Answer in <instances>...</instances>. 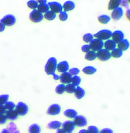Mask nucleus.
Here are the masks:
<instances>
[{"instance_id": "3", "label": "nucleus", "mask_w": 130, "mask_h": 133, "mask_svg": "<svg viewBox=\"0 0 130 133\" xmlns=\"http://www.w3.org/2000/svg\"><path fill=\"white\" fill-rule=\"evenodd\" d=\"M44 18V15L39 12L37 9L33 10L29 14V19L32 22L39 23L42 21Z\"/></svg>"}, {"instance_id": "8", "label": "nucleus", "mask_w": 130, "mask_h": 133, "mask_svg": "<svg viewBox=\"0 0 130 133\" xmlns=\"http://www.w3.org/2000/svg\"><path fill=\"white\" fill-rule=\"evenodd\" d=\"M74 123L75 126H77L78 127H83L87 125V119L86 117L83 116L81 115H77L74 119Z\"/></svg>"}, {"instance_id": "26", "label": "nucleus", "mask_w": 130, "mask_h": 133, "mask_svg": "<svg viewBox=\"0 0 130 133\" xmlns=\"http://www.w3.org/2000/svg\"><path fill=\"white\" fill-rule=\"evenodd\" d=\"M85 59L87 60V61H94V60H95L97 58L96 52L90 50L89 52H88L87 53L85 54Z\"/></svg>"}, {"instance_id": "43", "label": "nucleus", "mask_w": 130, "mask_h": 133, "mask_svg": "<svg viewBox=\"0 0 130 133\" xmlns=\"http://www.w3.org/2000/svg\"><path fill=\"white\" fill-rule=\"evenodd\" d=\"M81 50H82L83 52L85 54L89 52L90 50V47L89 44H84V45H83L82 47H81Z\"/></svg>"}, {"instance_id": "19", "label": "nucleus", "mask_w": 130, "mask_h": 133, "mask_svg": "<svg viewBox=\"0 0 130 133\" xmlns=\"http://www.w3.org/2000/svg\"><path fill=\"white\" fill-rule=\"evenodd\" d=\"M122 0H111L108 3V9L113 11L120 6Z\"/></svg>"}, {"instance_id": "28", "label": "nucleus", "mask_w": 130, "mask_h": 133, "mask_svg": "<svg viewBox=\"0 0 130 133\" xmlns=\"http://www.w3.org/2000/svg\"><path fill=\"white\" fill-rule=\"evenodd\" d=\"M111 18L109 15H102L98 16V20L99 22L101 23V24H107L111 21Z\"/></svg>"}, {"instance_id": "12", "label": "nucleus", "mask_w": 130, "mask_h": 133, "mask_svg": "<svg viewBox=\"0 0 130 133\" xmlns=\"http://www.w3.org/2000/svg\"><path fill=\"white\" fill-rule=\"evenodd\" d=\"M75 125L73 121L67 120L62 123V129L67 133H72L75 129Z\"/></svg>"}, {"instance_id": "34", "label": "nucleus", "mask_w": 130, "mask_h": 133, "mask_svg": "<svg viewBox=\"0 0 130 133\" xmlns=\"http://www.w3.org/2000/svg\"><path fill=\"white\" fill-rule=\"evenodd\" d=\"M76 88V87L74 85H73L72 83L71 84H68L67 85H66V86H65V91L68 93H70V94L74 93Z\"/></svg>"}, {"instance_id": "24", "label": "nucleus", "mask_w": 130, "mask_h": 133, "mask_svg": "<svg viewBox=\"0 0 130 133\" xmlns=\"http://www.w3.org/2000/svg\"><path fill=\"white\" fill-rule=\"evenodd\" d=\"M82 71L83 73L86 74L88 75H92L94 73H96L97 71L96 68H95L93 66H85L82 69Z\"/></svg>"}, {"instance_id": "27", "label": "nucleus", "mask_w": 130, "mask_h": 133, "mask_svg": "<svg viewBox=\"0 0 130 133\" xmlns=\"http://www.w3.org/2000/svg\"><path fill=\"white\" fill-rule=\"evenodd\" d=\"M123 51L121 50L118 48H116L111 52V57L116 59H118L123 56Z\"/></svg>"}, {"instance_id": "9", "label": "nucleus", "mask_w": 130, "mask_h": 133, "mask_svg": "<svg viewBox=\"0 0 130 133\" xmlns=\"http://www.w3.org/2000/svg\"><path fill=\"white\" fill-rule=\"evenodd\" d=\"M61 107L59 104H53L47 110V114L49 116H56L61 113Z\"/></svg>"}, {"instance_id": "48", "label": "nucleus", "mask_w": 130, "mask_h": 133, "mask_svg": "<svg viewBox=\"0 0 130 133\" xmlns=\"http://www.w3.org/2000/svg\"><path fill=\"white\" fill-rule=\"evenodd\" d=\"M5 29V25L0 22V32L4 31Z\"/></svg>"}, {"instance_id": "6", "label": "nucleus", "mask_w": 130, "mask_h": 133, "mask_svg": "<svg viewBox=\"0 0 130 133\" xmlns=\"http://www.w3.org/2000/svg\"><path fill=\"white\" fill-rule=\"evenodd\" d=\"M97 58L99 60L102 61H108L109 59L111 57V52L107 50L105 48L100 50V51L96 52Z\"/></svg>"}, {"instance_id": "11", "label": "nucleus", "mask_w": 130, "mask_h": 133, "mask_svg": "<svg viewBox=\"0 0 130 133\" xmlns=\"http://www.w3.org/2000/svg\"><path fill=\"white\" fill-rule=\"evenodd\" d=\"M48 5L49 6V8L50 9V11L56 14L60 13L63 10L62 5L57 2H49V3H48Z\"/></svg>"}, {"instance_id": "1", "label": "nucleus", "mask_w": 130, "mask_h": 133, "mask_svg": "<svg viewBox=\"0 0 130 133\" xmlns=\"http://www.w3.org/2000/svg\"><path fill=\"white\" fill-rule=\"evenodd\" d=\"M57 64L58 63H57V60L55 57H49L45 65V67H44L46 73L48 75H52L53 74L55 73Z\"/></svg>"}, {"instance_id": "35", "label": "nucleus", "mask_w": 130, "mask_h": 133, "mask_svg": "<svg viewBox=\"0 0 130 133\" xmlns=\"http://www.w3.org/2000/svg\"><path fill=\"white\" fill-rule=\"evenodd\" d=\"M65 86L66 85L63 84H60L55 88V92L58 95H62L65 91Z\"/></svg>"}, {"instance_id": "10", "label": "nucleus", "mask_w": 130, "mask_h": 133, "mask_svg": "<svg viewBox=\"0 0 130 133\" xmlns=\"http://www.w3.org/2000/svg\"><path fill=\"white\" fill-rule=\"evenodd\" d=\"M124 15V9L122 7H119L118 8L115 9L113 10L111 12V17L112 19L115 21L119 20L123 17Z\"/></svg>"}, {"instance_id": "37", "label": "nucleus", "mask_w": 130, "mask_h": 133, "mask_svg": "<svg viewBox=\"0 0 130 133\" xmlns=\"http://www.w3.org/2000/svg\"><path fill=\"white\" fill-rule=\"evenodd\" d=\"M9 95H0V105H5L9 101Z\"/></svg>"}, {"instance_id": "31", "label": "nucleus", "mask_w": 130, "mask_h": 133, "mask_svg": "<svg viewBox=\"0 0 130 133\" xmlns=\"http://www.w3.org/2000/svg\"><path fill=\"white\" fill-rule=\"evenodd\" d=\"M8 130H9L10 133H20L19 130L18 129L17 126H16V124L13 122H11L9 125L8 127Z\"/></svg>"}, {"instance_id": "50", "label": "nucleus", "mask_w": 130, "mask_h": 133, "mask_svg": "<svg viewBox=\"0 0 130 133\" xmlns=\"http://www.w3.org/2000/svg\"><path fill=\"white\" fill-rule=\"evenodd\" d=\"M56 133H67L62 129H59L57 130Z\"/></svg>"}, {"instance_id": "23", "label": "nucleus", "mask_w": 130, "mask_h": 133, "mask_svg": "<svg viewBox=\"0 0 130 133\" xmlns=\"http://www.w3.org/2000/svg\"><path fill=\"white\" fill-rule=\"evenodd\" d=\"M28 132L29 133H41V127L37 123L32 124L29 127Z\"/></svg>"}, {"instance_id": "5", "label": "nucleus", "mask_w": 130, "mask_h": 133, "mask_svg": "<svg viewBox=\"0 0 130 133\" xmlns=\"http://www.w3.org/2000/svg\"><path fill=\"white\" fill-rule=\"evenodd\" d=\"M15 110L17 112L18 116H24L29 112V107L25 103L23 102H19L17 104H16Z\"/></svg>"}, {"instance_id": "41", "label": "nucleus", "mask_w": 130, "mask_h": 133, "mask_svg": "<svg viewBox=\"0 0 130 133\" xmlns=\"http://www.w3.org/2000/svg\"><path fill=\"white\" fill-rule=\"evenodd\" d=\"M68 72H69L72 76H78V75L80 72V69L77 68V67H73V68H71L70 69L68 70Z\"/></svg>"}, {"instance_id": "15", "label": "nucleus", "mask_w": 130, "mask_h": 133, "mask_svg": "<svg viewBox=\"0 0 130 133\" xmlns=\"http://www.w3.org/2000/svg\"><path fill=\"white\" fill-rule=\"evenodd\" d=\"M72 76L68 72H64L62 73L60 76V81H61V84H71L72 83Z\"/></svg>"}, {"instance_id": "2", "label": "nucleus", "mask_w": 130, "mask_h": 133, "mask_svg": "<svg viewBox=\"0 0 130 133\" xmlns=\"http://www.w3.org/2000/svg\"><path fill=\"white\" fill-rule=\"evenodd\" d=\"M112 33H113V32L109 29H102V30L97 32L96 34H94V37H96V39H100V40L104 41L110 39L112 37Z\"/></svg>"}, {"instance_id": "17", "label": "nucleus", "mask_w": 130, "mask_h": 133, "mask_svg": "<svg viewBox=\"0 0 130 133\" xmlns=\"http://www.w3.org/2000/svg\"><path fill=\"white\" fill-rule=\"evenodd\" d=\"M75 7H76V4L72 1H67L64 3L63 5H62V8L65 12L72 11L74 9Z\"/></svg>"}, {"instance_id": "16", "label": "nucleus", "mask_w": 130, "mask_h": 133, "mask_svg": "<svg viewBox=\"0 0 130 133\" xmlns=\"http://www.w3.org/2000/svg\"><path fill=\"white\" fill-rule=\"evenodd\" d=\"M117 43H116L114 41L112 40L111 39L105 41L104 42V48L106 49L107 50L109 51V52H111V51L113 50L114 48H117Z\"/></svg>"}, {"instance_id": "21", "label": "nucleus", "mask_w": 130, "mask_h": 133, "mask_svg": "<svg viewBox=\"0 0 130 133\" xmlns=\"http://www.w3.org/2000/svg\"><path fill=\"white\" fill-rule=\"evenodd\" d=\"M74 95L77 99H81L83 98L85 95V91L83 88H81L80 86L76 87V90L74 91Z\"/></svg>"}, {"instance_id": "42", "label": "nucleus", "mask_w": 130, "mask_h": 133, "mask_svg": "<svg viewBox=\"0 0 130 133\" xmlns=\"http://www.w3.org/2000/svg\"><path fill=\"white\" fill-rule=\"evenodd\" d=\"M7 121V118L5 114H0V125H3L6 123Z\"/></svg>"}, {"instance_id": "25", "label": "nucleus", "mask_w": 130, "mask_h": 133, "mask_svg": "<svg viewBox=\"0 0 130 133\" xmlns=\"http://www.w3.org/2000/svg\"><path fill=\"white\" fill-rule=\"evenodd\" d=\"M62 126V123L59 121H52L48 124V128L53 130H57Z\"/></svg>"}, {"instance_id": "46", "label": "nucleus", "mask_w": 130, "mask_h": 133, "mask_svg": "<svg viewBox=\"0 0 130 133\" xmlns=\"http://www.w3.org/2000/svg\"><path fill=\"white\" fill-rule=\"evenodd\" d=\"M7 110L4 105H0V114H5Z\"/></svg>"}, {"instance_id": "51", "label": "nucleus", "mask_w": 130, "mask_h": 133, "mask_svg": "<svg viewBox=\"0 0 130 133\" xmlns=\"http://www.w3.org/2000/svg\"><path fill=\"white\" fill-rule=\"evenodd\" d=\"M47 2L48 1H46V0H39V1H37V2L39 3V4H42V3H47Z\"/></svg>"}, {"instance_id": "40", "label": "nucleus", "mask_w": 130, "mask_h": 133, "mask_svg": "<svg viewBox=\"0 0 130 133\" xmlns=\"http://www.w3.org/2000/svg\"><path fill=\"white\" fill-rule=\"evenodd\" d=\"M87 131L89 133H99L100 132V130L97 127L94 126V125H90V126L88 127Z\"/></svg>"}, {"instance_id": "32", "label": "nucleus", "mask_w": 130, "mask_h": 133, "mask_svg": "<svg viewBox=\"0 0 130 133\" xmlns=\"http://www.w3.org/2000/svg\"><path fill=\"white\" fill-rule=\"evenodd\" d=\"M27 5V7L29 9L35 10L37 9L38 6H39V3L37 2V1H35V0H30V1H28Z\"/></svg>"}, {"instance_id": "49", "label": "nucleus", "mask_w": 130, "mask_h": 133, "mask_svg": "<svg viewBox=\"0 0 130 133\" xmlns=\"http://www.w3.org/2000/svg\"><path fill=\"white\" fill-rule=\"evenodd\" d=\"M52 76H53V79H54L55 80H59L60 79V76H59V75H57V74L54 73V74H53V75H52Z\"/></svg>"}, {"instance_id": "14", "label": "nucleus", "mask_w": 130, "mask_h": 133, "mask_svg": "<svg viewBox=\"0 0 130 133\" xmlns=\"http://www.w3.org/2000/svg\"><path fill=\"white\" fill-rule=\"evenodd\" d=\"M70 69L69 63L67 61H61L57 64V71L61 73H64V72H68V70Z\"/></svg>"}, {"instance_id": "52", "label": "nucleus", "mask_w": 130, "mask_h": 133, "mask_svg": "<svg viewBox=\"0 0 130 133\" xmlns=\"http://www.w3.org/2000/svg\"><path fill=\"white\" fill-rule=\"evenodd\" d=\"M1 133H10V132L8 130V129H3L1 132Z\"/></svg>"}, {"instance_id": "44", "label": "nucleus", "mask_w": 130, "mask_h": 133, "mask_svg": "<svg viewBox=\"0 0 130 133\" xmlns=\"http://www.w3.org/2000/svg\"><path fill=\"white\" fill-rule=\"evenodd\" d=\"M99 133H114L113 130L109 128H104V129H102Z\"/></svg>"}, {"instance_id": "38", "label": "nucleus", "mask_w": 130, "mask_h": 133, "mask_svg": "<svg viewBox=\"0 0 130 133\" xmlns=\"http://www.w3.org/2000/svg\"><path fill=\"white\" fill-rule=\"evenodd\" d=\"M59 18L60 20L62 22L67 21L68 18V15L67 12L62 11V12H60L59 15Z\"/></svg>"}, {"instance_id": "33", "label": "nucleus", "mask_w": 130, "mask_h": 133, "mask_svg": "<svg viewBox=\"0 0 130 133\" xmlns=\"http://www.w3.org/2000/svg\"><path fill=\"white\" fill-rule=\"evenodd\" d=\"M93 39H94V35L92 33H86L83 36V40L86 43H90Z\"/></svg>"}, {"instance_id": "22", "label": "nucleus", "mask_w": 130, "mask_h": 133, "mask_svg": "<svg viewBox=\"0 0 130 133\" xmlns=\"http://www.w3.org/2000/svg\"><path fill=\"white\" fill-rule=\"evenodd\" d=\"M64 115L70 119H74L78 115V113L74 109H67L64 112Z\"/></svg>"}, {"instance_id": "20", "label": "nucleus", "mask_w": 130, "mask_h": 133, "mask_svg": "<svg viewBox=\"0 0 130 133\" xmlns=\"http://www.w3.org/2000/svg\"><path fill=\"white\" fill-rule=\"evenodd\" d=\"M5 116H7V119H9L11 121H15V120L17 119L18 115L17 112H16L15 109L11 110H7L5 113Z\"/></svg>"}, {"instance_id": "45", "label": "nucleus", "mask_w": 130, "mask_h": 133, "mask_svg": "<svg viewBox=\"0 0 130 133\" xmlns=\"http://www.w3.org/2000/svg\"><path fill=\"white\" fill-rule=\"evenodd\" d=\"M129 5V3L128 1H127V0H122V1H121L120 5L122 6V7H124V8L126 9H128Z\"/></svg>"}, {"instance_id": "4", "label": "nucleus", "mask_w": 130, "mask_h": 133, "mask_svg": "<svg viewBox=\"0 0 130 133\" xmlns=\"http://www.w3.org/2000/svg\"><path fill=\"white\" fill-rule=\"evenodd\" d=\"M89 46L90 47V50L94 52H97L100 50L103 49L104 45V42L103 41L98 39H94L90 43Z\"/></svg>"}, {"instance_id": "36", "label": "nucleus", "mask_w": 130, "mask_h": 133, "mask_svg": "<svg viewBox=\"0 0 130 133\" xmlns=\"http://www.w3.org/2000/svg\"><path fill=\"white\" fill-rule=\"evenodd\" d=\"M81 82V78L79 76H72V84L74 85L76 87L79 86Z\"/></svg>"}, {"instance_id": "29", "label": "nucleus", "mask_w": 130, "mask_h": 133, "mask_svg": "<svg viewBox=\"0 0 130 133\" xmlns=\"http://www.w3.org/2000/svg\"><path fill=\"white\" fill-rule=\"evenodd\" d=\"M56 17H57V14L52 12V11H48L44 15V18L46 19L47 20H49V21H52V20H55L56 18Z\"/></svg>"}, {"instance_id": "47", "label": "nucleus", "mask_w": 130, "mask_h": 133, "mask_svg": "<svg viewBox=\"0 0 130 133\" xmlns=\"http://www.w3.org/2000/svg\"><path fill=\"white\" fill-rule=\"evenodd\" d=\"M125 15H126V18H127V20L130 22V9H128L126 10V14H125Z\"/></svg>"}, {"instance_id": "54", "label": "nucleus", "mask_w": 130, "mask_h": 133, "mask_svg": "<svg viewBox=\"0 0 130 133\" xmlns=\"http://www.w3.org/2000/svg\"><path fill=\"white\" fill-rule=\"evenodd\" d=\"M128 2H129V3L130 4V0H128Z\"/></svg>"}, {"instance_id": "30", "label": "nucleus", "mask_w": 130, "mask_h": 133, "mask_svg": "<svg viewBox=\"0 0 130 133\" xmlns=\"http://www.w3.org/2000/svg\"><path fill=\"white\" fill-rule=\"evenodd\" d=\"M37 10L39 12H41V13L45 14L46 12L49 11V8L48 3H42V4H39Z\"/></svg>"}, {"instance_id": "39", "label": "nucleus", "mask_w": 130, "mask_h": 133, "mask_svg": "<svg viewBox=\"0 0 130 133\" xmlns=\"http://www.w3.org/2000/svg\"><path fill=\"white\" fill-rule=\"evenodd\" d=\"M5 107L7 110H14L16 107V104L15 103L12 101H7L5 104Z\"/></svg>"}, {"instance_id": "7", "label": "nucleus", "mask_w": 130, "mask_h": 133, "mask_svg": "<svg viewBox=\"0 0 130 133\" xmlns=\"http://www.w3.org/2000/svg\"><path fill=\"white\" fill-rule=\"evenodd\" d=\"M1 22L5 26H12L16 22V18L13 15H7L1 20Z\"/></svg>"}, {"instance_id": "53", "label": "nucleus", "mask_w": 130, "mask_h": 133, "mask_svg": "<svg viewBox=\"0 0 130 133\" xmlns=\"http://www.w3.org/2000/svg\"><path fill=\"white\" fill-rule=\"evenodd\" d=\"M79 133H89L86 129H81L79 131Z\"/></svg>"}, {"instance_id": "13", "label": "nucleus", "mask_w": 130, "mask_h": 133, "mask_svg": "<svg viewBox=\"0 0 130 133\" xmlns=\"http://www.w3.org/2000/svg\"><path fill=\"white\" fill-rule=\"evenodd\" d=\"M112 40L114 41L117 44L119 43L125 39V35L124 32L121 30H116L112 33Z\"/></svg>"}, {"instance_id": "18", "label": "nucleus", "mask_w": 130, "mask_h": 133, "mask_svg": "<svg viewBox=\"0 0 130 133\" xmlns=\"http://www.w3.org/2000/svg\"><path fill=\"white\" fill-rule=\"evenodd\" d=\"M117 46H118V48L119 49H120L121 50L126 51L130 47V43L129 41V40L127 39H124V40H122V41L120 42L119 43L117 44Z\"/></svg>"}]
</instances>
